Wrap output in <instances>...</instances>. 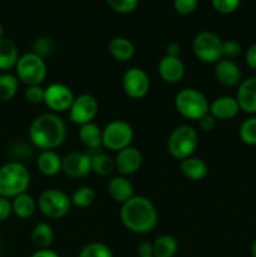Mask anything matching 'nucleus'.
<instances>
[{"instance_id": "obj_1", "label": "nucleus", "mask_w": 256, "mask_h": 257, "mask_svg": "<svg viewBox=\"0 0 256 257\" xmlns=\"http://www.w3.org/2000/svg\"><path fill=\"white\" fill-rule=\"evenodd\" d=\"M67 127L55 113H42L34 118L29 128V138L35 147L43 151H53L65 140Z\"/></svg>"}, {"instance_id": "obj_2", "label": "nucleus", "mask_w": 256, "mask_h": 257, "mask_svg": "<svg viewBox=\"0 0 256 257\" xmlns=\"http://www.w3.org/2000/svg\"><path fill=\"white\" fill-rule=\"evenodd\" d=\"M123 225L135 233H148L158 222V212L152 201L145 196H133L120 208Z\"/></svg>"}, {"instance_id": "obj_3", "label": "nucleus", "mask_w": 256, "mask_h": 257, "mask_svg": "<svg viewBox=\"0 0 256 257\" xmlns=\"http://www.w3.org/2000/svg\"><path fill=\"white\" fill-rule=\"evenodd\" d=\"M30 185V173L23 163L18 161L0 167V196L14 198L27 192Z\"/></svg>"}, {"instance_id": "obj_4", "label": "nucleus", "mask_w": 256, "mask_h": 257, "mask_svg": "<svg viewBox=\"0 0 256 257\" xmlns=\"http://www.w3.org/2000/svg\"><path fill=\"white\" fill-rule=\"evenodd\" d=\"M175 107L182 117L191 120H198L210 109L205 95L193 88H185L176 94Z\"/></svg>"}, {"instance_id": "obj_5", "label": "nucleus", "mask_w": 256, "mask_h": 257, "mask_svg": "<svg viewBox=\"0 0 256 257\" xmlns=\"http://www.w3.org/2000/svg\"><path fill=\"white\" fill-rule=\"evenodd\" d=\"M198 146V135L191 125H178L171 132L167 140V150L176 160L191 157Z\"/></svg>"}, {"instance_id": "obj_6", "label": "nucleus", "mask_w": 256, "mask_h": 257, "mask_svg": "<svg viewBox=\"0 0 256 257\" xmlns=\"http://www.w3.org/2000/svg\"><path fill=\"white\" fill-rule=\"evenodd\" d=\"M15 69L18 79L22 80L28 87L40 85L47 77V64L44 59L34 52L25 53L19 57Z\"/></svg>"}, {"instance_id": "obj_7", "label": "nucleus", "mask_w": 256, "mask_h": 257, "mask_svg": "<svg viewBox=\"0 0 256 257\" xmlns=\"http://www.w3.org/2000/svg\"><path fill=\"white\" fill-rule=\"evenodd\" d=\"M192 49L196 58L202 63L212 64L222 59V40L213 32L198 33L193 39Z\"/></svg>"}, {"instance_id": "obj_8", "label": "nucleus", "mask_w": 256, "mask_h": 257, "mask_svg": "<svg viewBox=\"0 0 256 257\" xmlns=\"http://www.w3.org/2000/svg\"><path fill=\"white\" fill-rule=\"evenodd\" d=\"M38 207L44 216L49 218H62L69 213L72 200L63 191L57 188L45 190L38 198Z\"/></svg>"}, {"instance_id": "obj_9", "label": "nucleus", "mask_w": 256, "mask_h": 257, "mask_svg": "<svg viewBox=\"0 0 256 257\" xmlns=\"http://www.w3.org/2000/svg\"><path fill=\"white\" fill-rule=\"evenodd\" d=\"M133 128L125 120H112L103 130V146L110 151L124 150L130 147L133 140Z\"/></svg>"}, {"instance_id": "obj_10", "label": "nucleus", "mask_w": 256, "mask_h": 257, "mask_svg": "<svg viewBox=\"0 0 256 257\" xmlns=\"http://www.w3.org/2000/svg\"><path fill=\"white\" fill-rule=\"evenodd\" d=\"M72 89L62 83H53L45 88L44 103L53 113H62L69 110L74 100Z\"/></svg>"}, {"instance_id": "obj_11", "label": "nucleus", "mask_w": 256, "mask_h": 257, "mask_svg": "<svg viewBox=\"0 0 256 257\" xmlns=\"http://www.w3.org/2000/svg\"><path fill=\"white\" fill-rule=\"evenodd\" d=\"M123 90L132 99H141L150 92V78L147 73L137 67L130 68L122 79Z\"/></svg>"}, {"instance_id": "obj_12", "label": "nucleus", "mask_w": 256, "mask_h": 257, "mask_svg": "<svg viewBox=\"0 0 256 257\" xmlns=\"http://www.w3.org/2000/svg\"><path fill=\"white\" fill-rule=\"evenodd\" d=\"M97 99L90 94H80L74 98L69 109V119L75 124H87L95 118L98 113Z\"/></svg>"}, {"instance_id": "obj_13", "label": "nucleus", "mask_w": 256, "mask_h": 257, "mask_svg": "<svg viewBox=\"0 0 256 257\" xmlns=\"http://www.w3.org/2000/svg\"><path fill=\"white\" fill-rule=\"evenodd\" d=\"M62 172L70 178H82L92 172L90 156L83 152H70L62 158Z\"/></svg>"}, {"instance_id": "obj_14", "label": "nucleus", "mask_w": 256, "mask_h": 257, "mask_svg": "<svg viewBox=\"0 0 256 257\" xmlns=\"http://www.w3.org/2000/svg\"><path fill=\"white\" fill-rule=\"evenodd\" d=\"M114 165L118 172L123 176H130L137 172L142 165V155L137 148L130 147L117 152L114 158Z\"/></svg>"}, {"instance_id": "obj_15", "label": "nucleus", "mask_w": 256, "mask_h": 257, "mask_svg": "<svg viewBox=\"0 0 256 257\" xmlns=\"http://www.w3.org/2000/svg\"><path fill=\"white\" fill-rule=\"evenodd\" d=\"M158 74L163 82L176 84L181 82L185 75V64L180 57H170L165 55L158 63Z\"/></svg>"}, {"instance_id": "obj_16", "label": "nucleus", "mask_w": 256, "mask_h": 257, "mask_svg": "<svg viewBox=\"0 0 256 257\" xmlns=\"http://www.w3.org/2000/svg\"><path fill=\"white\" fill-rule=\"evenodd\" d=\"M235 98L240 110L256 114V77H250L241 82Z\"/></svg>"}, {"instance_id": "obj_17", "label": "nucleus", "mask_w": 256, "mask_h": 257, "mask_svg": "<svg viewBox=\"0 0 256 257\" xmlns=\"http://www.w3.org/2000/svg\"><path fill=\"white\" fill-rule=\"evenodd\" d=\"M215 77L223 87H236L241 83L240 67L233 60L221 59L216 63Z\"/></svg>"}, {"instance_id": "obj_18", "label": "nucleus", "mask_w": 256, "mask_h": 257, "mask_svg": "<svg viewBox=\"0 0 256 257\" xmlns=\"http://www.w3.org/2000/svg\"><path fill=\"white\" fill-rule=\"evenodd\" d=\"M240 110L238 103L236 98L231 95H222L213 100L210 104V114H212L216 119L220 120H230L236 117Z\"/></svg>"}, {"instance_id": "obj_19", "label": "nucleus", "mask_w": 256, "mask_h": 257, "mask_svg": "<svg viewBox=\"0 0 256 257\" xmlns=\"http://www.w3.org/2000/svg\"><path fill=\"white\" fill-rule=\"evenodd\" d=\"M108 192L115 202H119L122 205L135 196L132 183L124 176L112 178L108 183Z\"/></svg>"}, {"instance_id": "obj_20", "label": "nucleus", "mask_w": 256, "mask_h": 257, "mask_svg": "<svg viewBox=\"0 0 256 257\" xmlns=\"http://www.w3.org/2000/svg\"><path fill=\"white\" fill-rule=\"evenodd\" d=\"M110 55L118 62H130L135 57V45L124 37H114L108 44Z\"/></svg>"}, {"instance_id": "obj_21", "label": "nucleus", "mask_w": 256, "mask_h": 257, "mask_svg": "<svg viewBox=\"0 0 256 257\" xmlns=\"http://www.w3.org/2000/svg\"><path fill=\"white\" fill-rule=\"evenodd\" d=\"M181 172L188 180L201 181L207 176L208 167L203 160L191 156L181 161Z\"/></svg>"}, {"instance_id": "obj_22", "label": "nucleus", "mask_w": 256, "mask_h": 257, "mask_svg": "<svg viewBox=\"0 0 256 257\" xmlns=\"http://www.w3.org/2000/svg\"><path fill=\"white\" fill-rule=\"evenodd\" d=\"M37 166L40 173L52 177L62 172V158L54 151H43L38 157Z\"/></svg>"}, {"instance_id": "obj_23", "label": "nucleus", "mask_w": 256, "mask_h": 257, "mask_svg": "<svg viewBox=\"0 0 256 257\" xmlns=\"http://www.w3.org/2000/svg\"><path fill=\"white\" fill-rule=\"evenodd\" d=\"M19 57L15 43L9 38H2L0 39V70L5 72V70L15 68Z\"/></svg>"}, {"instance_id": "obj_24", "label": "nucleus", "mask_w": 256, "mask_h": 257, "mask_svg": "<svg viewBox=\"0 0 256 257\" xmlns=\"http://www.w3.org/2000/svg\"><path fill=\"white\" fill-rule=\"evenodd\" d=\"M79 140L83 145L90 150H98L103 146V130H100L95 123L90 122L80 125Z\"/></svg>"}, {"instance_id": "obj_25", "label": "nucleus", "mask_w": 256, "mask_h": 257, "mask_svg": "<svg viewBox=\"0 0 256 257\" xmlns=\"http://www.w3.org/2000/svg\"><path fill=\"white\" fill-rule=\"evenodd\" d=\"M53 240H54V232L49 223L40 222L33 228L32 241L35 247H38L39 250L49 248V246L53 243Z\"/></svg>"}, {"instance_id": "obj_26", "label": "nucleus", "mask_w": 256, "mask_h": 257, "mask_svg": "<svg viewBox=\"0 0 256 257\" xmlns=\"http://www.w3.org/2000/svg\"><path fill=\"white\" fill-rule=\"evenodd\" d=\"M178 250V242L172 235H162L153 242V257H173Z\"/></svg>"}, {"instance_id": "obj_27", "label": "nucleus", "mask_w": 256, "mask_h": 257, "mask_svg": "<svg viewBox=\"0 0 256 257\" xmlns=\"http://www.w3.org/2000/svg\"><path fill=\"white\" fill-rule=\"evenodd\" d=\"M13 206V212L20 218H29L30 216H33V213L35 212V208H37V202H35L34 198L30 195H28L27 192L22 193V195L14 197L12 202Z\"/></svg>"}, {"instance_id": "obj_28", "label": "nucleus", "mask_w": 256, "mask_h": 257, "mask_svg": "<svg viewBox=\"0 0 256 257\" xmlns=\"http://www.w3.org/2000/svg\"><path fill=\"white\" fill-rule=\"evenodd\" d=\"M90 167H92V172H94L95 175L108 176L115 168L114 160L103 152L94 153L90 156Z\"/></svg>"}, {"instance_id": "obj_29", "label": "nucleus", "mask_w": 256, "mask_h": 257, "mask_svg": "<svg viewBox=\"0 0 256 257\" xmlns=\"http://www.w3.org/2000/svg\"><path fill=\"white\" fill-rule=\"evenodd\" d=\"M19 89L18 77L10 73L0 75V102H8L13 99Z\"/></svg>"}, {"instance_id": "obj_30", "label": "nucleus", "mask_w": 256, "mask_h": 257, "mask_svg": "<svg viewBox=\"0 0 256 257\" xmlns=\"http://www.w3.org/2000/svg\"><path fill=\"white\" fill-rule=\"evenodd\" d=\"M70 200H72V205L75 206V207H89L95 201V192L89 186H83V187H79L73 193Z\"/></svg>"}, {"instance_id": "obj_31", "label": "nucleus", "mask_w": 256, "mask_h": 257, "mask_svg": "<svg viewBox=\"0 0 256 257\" xmlns=\"http://www.w3.org/2000/svg\"><path fill=\"white\" fill-rule=\"evenodd\" d=\"M238 136L245 145L256 146V117H250L241 123Z\"/></svg>"}, {"instance_id": "obj_32", "label": "nucleus", "mask_w": 256, "mask_h": 257, "mask_svg": "<svg viewBox=\"0 0 256 257\" xmlns=\"http://www.w3.org/2000/svg\"><path fill=\"white\" fill-rule=\"evenodd\" d=\"M78 257H113L112 250L102 242L88 243L83 247Z\"/></svg>"}, {"instance_id": "obj_33", "label": "nucleus", "mask_w": 256, "mask_h": 257, "mask_svg": "<svg viewBox=\"0 0 256 257\" xmlns=\"http://www.w3.org/2000/svg\"><path fill=\"white\" fill-rule=\"evenodd\" d=\"M105 2L110 9L122 14L132 13L138 7V0H105Z\"/></svg>"}, {"instance_id": "obj_34", "label": "nucleus", "mask_w": 256, "mask_h": 257, "mask_svg": "<svg viewBox=\"0 0 256 257\" xmlns=\"http://www.w3.org/2000/svg\"><path fill=\"white\" fill-rule=\"evenodd\" d=\"M25 99L32 104H39L44 102L45 88H42L40 85H29L24 92Z\"/></svg>"}, {"instance_id": "obj_35", "label": "nucleus", "mask_w": 256, "mask_h": 257, "mask_svg": "<svg viewBox=\"0 0 256 257\" xmlns=\"http://www.w3.org/2000/svg\"><path fill=\"white\" fill-rule=\"evenodd\" d=\"M211 3L216 12L221 14H230L240 7L241 0H211Z\"/></svg>"}, {"instance_id": "obj_36", "label": "nucleus", "mask_w": 256, "mask_h": 257, "mask_svg": "<svg viewBox=\"0 0 256 257\" xmlns=\"http://www.w3.org/2000/svg\"><path fill=\"white\" fill-rule=\"evenodd\" d=\"M241 54V45L236 40H225L222 42V58L233 60Z\"/></svg>"}, {"instance_id": "obj_37", "label": "nucleus", "mask_w": 256, "mask_h": 257, "mask_svg": "<svg viewBox=\"0 0 256 257\" xmlns=\"http://www.w3.org/2000/svg\"><path fill=\"white\" fill-rule=\"evenodd\" d=\"M33 48H34L35 54L44 58L53 52V42L50 38H47V37L39 38V39H37L34 42Z\"/></svg>"}, {"instance_id": "obj_38", "label": "nucleus", "mask_w": 256, "mask_h": 257, "mask_svg": "<svg viewBox=\"0 0 256 257\" xmlns=\"http://www.w3.org/2000/svg\"><path fill=\"white\" fill-rule=\"evenodd\" d=\"M198 0H173V7L177 13L182 15H188L196 10Z\"/></svg>"}, {"instance_id": "obj_39", "label": "nucleus", "mask_w": 256, "mask_h": 257, "mask_svg": "<svg viewBox=\"0 0 256 257\" xmlns=\"http://www.w3.org/2000/svg\"><path fill=\"white\" fill-rule=\"evenodd\" d=\"M13 213V206L9 198H5L0 196V222L8 220Z\"/></svg>"}, {"instance_id": "obj_40", "label": "nucleus", "mask_w": 256, "mask_h": 257, "mask_svg": "<svg viewBox=\"0 0 256 257\" xmlns=\"http://www.w3.org/2000/svg\"><path fill=\"white\" fill-rule=\"evenodd\" d=\"M216 120L217 119L208 112L207 114H205L202 118L198 119V125H200L201 130L205 131V132H211V131L216 127Z\"/></svg>"}, {"instance_id": "obj_41", "label": "nucleus", "mask_w": 256, "mask_h": 257, "mask_svg": "<svg viewBox=\"0 0 256 257\" xmlns=\"http://www.w3.org/2000/svg\"><path fill=\"white\" fill-rule=\"evenodd\" d=\"M245 59L246 64H247L251 69L256 70V43L248 48L247 52H246Z\"/></svg>"}, {"instance_id": "obj_42", "label": "nucleus", "mask_w": 256, "mask_h": 257, "mask_svg": "<svg viewBox=\"0 0 256 257\" xmlns=\"http://www.w3.org/2000/svg\"><path fill=\"white\" fill-rule=\"evenodd\" d=\"M137 252L140 257L153 256V243L148 242V241H143L138 245Z\"/></svg>"}, {"instance_id": "obj_43", "label": "nucleus", "mask_w": 256, "mask_h": 257, "mask_svg": "<svg viewBox=\"0 0 256 257\" xmlns=\"http://www.w3.org/2000/svg\"><path fill=\"white\" fill-rule=\"evenodd\" d=\"M181 53V45L177 42H171L168 43L166 47V55L170 57H178Z\"/></svg>"}, {"instance_id": "obj_44", "label": "nucleus", "mask_w": 256, "mask_h": 257, "mask_svg": "<svg viewBox=\"0 0 256 257\" xmlns=\"http://www.w3.org/2000/svg\"><path fill=\"white\" fill-rule=\"evenodd\" d=\"M30 257H60L57 252L49 248H44V250H38L37 252L33 253Z\"/></svg>"}, {"instance_id": "obj_45", "label": "nucleus", "mask_w": 256, "mask_h": 257, "mask_svg": "<svg viewBox=\"0 0 256 257\" xmlns=\"http://www.w3.org/2000/svg\"><path fill=\"white\" fill-rule=\"evenodd\" d=\"M251 255H252V257H256V240L251 245Z\"/></svg>"}, {"instance_id": "obj_46", "label": "nucleus", "mask_w": 256, "mask_h": 257, "mask_svg": "<svg viewBox=\"0 0 256 257\" xmlns=\"http://www.w3.org/2000/svg\"><path fill=\"white\" fill-rule=\"evenodd\" d=\"M2 38H4V28L0 24V39H2Z\"/></svg>"}, {"instance_id": "obj_47", "label": "nucleus", "mask_w": 256, "mask_h": 257, "mask_svg": "<svg viewBox=\"0 0 256 257\" xmlns=\"http://www.w3.org/2000/svg\"><path fill=\"white\" fill-rule=\"evenodd\" d=\"M147 257H153V256H147Z\"/></svg>"}, {"instance_id": "obj_48", "label": "nucleus", "mask_w": 256, "mask_h": 257, "mask_svg": "<svg viewBox=\"0 0 256 257\" xmlns=\"http://www.w3.org/2000/svg\"><path fill=\"white\" fill-rule=\"evenodd\" d=\"M255 223H256V220H255Z\"/></svg>"}]
</instances>
